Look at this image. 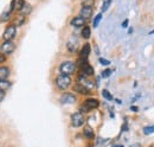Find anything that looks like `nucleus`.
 Returning <instances> with one entry per match:
<instances>
[{"label": "nucleus", "mask_w": 154, "mask_h": 147, "mask_svg": "<svg viewBox=\"0 0 154 147\" xmlns=\"http://www.w3.org/2000/svg\"><path fill=\"white\" fill-rule=\"evenodd\" d=\"M70 84H71V78H70V76L63 75V74H60L59 76H57V78H56V86L58 87V89H60V90H66V89L70 87Z\"/></svg>", "instance_id": "obj_1"}, {"label": "nucleus", "mask_w": 154, "mask_h": 147, "mask_svg": "<svg viewBox=\"0 0 154 147\" xmlns=\"http://www.w3.org/2000/svg\"><path fill=\"white\" fill-rule=\"evenodd\" d=\"M59 70L63 75H71V74L75 73L76 70V64L74 62H70V61H66V62H63L60 65H59Z\"/></svg>", "instance_id": "obj_2"}, {"label": "nucleus", "mask_w": 154, "mask_h": 147, "mask_svg": "<svg viewBox=\"0 0 154 147\" xmlns=\"http://www.w3.org/2000/svg\"><path fill=\"white\" fill-rule=\"evenodd\" d=\"M98 106H100V102L97 101L96 99H88V100H85V102L81 106L79 110H81V111H84V113H88V111H90V110L96 109Z\"/></svg>", "instance_id": "obj_3"}, {"label": "nucleus", "mask_w": 154, "mask_h": 147, "mask_svg": "<svg viewBox=\"0 0 154 147\" xmlns=\"http://www.w3.org/2000/svg\"><path fill=\"white\" fill-rule=\"evenodd\" d=\"M77 84H79L81 87L85 88V89H87V90H89V92L95 87L94 82H93V81H90L87 76H83V75H79V76H78V78H77Z\"/></svg>", "instance_id": "obj_4"}, {"label": "nucleus", "mask_w": 154, "mask_h": 147, "mask_svg": "<svg viewBox=\"0 0 154 147\" xmlns=\"http://www.w3.org/2000/svg\"><path fill=\"white\" fill-rule=\"evenodd\" d=\"M16 49V45L12 40H7V42H4L1 45H0V54H4V55H10Z\"/></svg>", "instance_id": "obj_5"}, {"label": "nucleus", "mask_w": 154, "mask_h": 147, "mask_svg": "<svg viewBox=\"0 0 154 147\" xmlns=\"http://www.w3.org/2000/svg\"><path fill=\"white\" fill-rule=\"evenodd\" d=\"M16 33H17V27H16V25H10V26H7L6 30L4 31L2 38H4L5 42L12 40V39L16 37Z\"/></svg>", "instance_id": "obj_6"}, {"label": "nucleus", "mask_w": 154, "mask_h": 147, "mask_svg": "<svg viewBox=\"0 0 154 147\" xmlns=\"http://www.w3.org/2000/svg\"><path fill=\"white\" fill-rule=\"evenodd\" d=\"M84 124V116L82 113H75L71 115V125L74 127H81Z\"/></svg>", "instance_id": "obj_7"}, {"label": "nucleus", "mask_w": 154, "mask_h": 147, "mask_svg": "<svg viewBox=\"0 0 154 147\" xmlns=\"http://www.w3.org/2000/svg\"><path fill=\"white\" fill-rule=\"evenodd\" d=\"M60 102L63 105H72L76 102V96L74 94H70V92H65L60 97Z\"/></svg>", "instance_id": "obj_8"}, {"label": "nucleus", "mask_w": 154, "mask_h": 147, "mask_svg": "<svg viewBox=\"0 0 154 147\" xmlns=\"http://www.w3.org/2000/svg\"><path fill=\"white\" fill-rule=\"evenodd\" d=\"M93 14V7H87V6H83L79 11V17H82L83 19H89Z\"/></svg>", "instance_id": "obj_9"}, {"label": "nucleus", "mask_w": 154, "mask_h": 147, "mask_svg": "<svg viewBox=\"0 0 154 147\" xmlns=\"http://www.w3.org/2000/svg\"><path fill=\"white\" fill-rule=\"evenodd\" d=\"M31 11H32V6H31L30 4H27V2H21L20 8H19L20 16H24V17H25V16L30 14Z\"/></svg>", "instance_id": "obj_10"}, {"label": "nucleus", "mask_w": 154, "mask_h": 147, "mask_svg": "<svg viewBox=\"0 0 154 147\" xmlns=\"http://www.w3.org/2000/svg\"><path fill=\"white\" fill-rule=\"evenodd\" d=\"M81 71H82L83 76H87L88 77V76H91L94 74V69H93V67L89 63H87V64H84V65L81 67Z\"/></svg>", "instance_id": "obj_11"}, {"label": "nucleus", "mask_w": 154, "mask_h": 147, "mask_svg": "<svg viewBox=\"0 0 154 147\" xmlns=\"http://www.w3.org/2000/svg\"><path fill=\"white\" fill-rule=\"evenodd\" d=\"M72 26H75V27H81V26H84L85 25V19H83L82 17H75V18L71 20V23H70Z\"/></svg>", "instance_id": "obj_12"}, {"label": "nucleus", "mask_w": 154, "mask_h": 147, "mask_svg": "<svg viewBox=\"0 0 154 147\" xmlns=\"http://www.w3.org/2000/svg\"><path fill=\"white\" fill-rule=\"evenodd\" d=\"M90 45L87 43V44H84V46L82 48V50H81V54H79V57L81 58H88V56L90 54Z\"/></svg>", "instance_id": "obj_13"}, {"label": "nucleus", "mask_w": 154, "mask_h": 147, "mask_svg": "<svg viewBox=\"0 0 154 147\" xmlns=\"http://www.w3.org/2000/svg\"><path fill=\"white\" fill-rule=\"evenodd\" d=\"M10 76V69L7 67H0V80H7Z\"/></svg>", "instance_id": "obj_14"}, {"label": "nucleus", "mask_w": 154, "mask_h": 147, "mask_svg": "<svg viewBox=\"0 0 154 147\" xmlns=\"http://www.w3.org/2000/svg\"><path fill=\"white\" fill-rule=\"evenodd\" d=\"M11 88V82L7 80H0V90L6 92L7 89Z\"/></svg>", "instance_id": "obj_15"}, {"label": "nucleus", "mask_w": 154, "mask_h": 147, "mask_svg": "<svg viewBox=\"0 0 154 147\" xmlns=\"http://www.w3.org/2000/svg\"><path fill=\"white\" fill-rule=\"evenodd\" d=\"M83 134L87 139H93L94 138V130L91 129V127H85L83 130Z\"/></svg>", "instance_id": "obj_16"}, {"label": "nucleus", "mask_w": 154, "mask_h": 147, "mask_svg": "<svg viewBox=\"0 0 154 147\" xmlns=\"http://www.w3.org/2000/svg\"><path fill=\"white\" fill-rule=\"evenodd\" d=\"M90 36H91V30H90V27H89V26H84L83 30H82V37L85 38V39H89Z\"/></svg>", "instance_id": "obj_17"}, {"label": "nucleus", "mask_w": 154, "mask_h": 147, "mask_svg": "<svg viewBox=\"0 0 154 147\" xmlns=\"http://www.w3.org/2000/svg\"><path fill=\"white\" fill-rule=\"evenodd\" d=\"M75 90H76L77 92H79V94H82V95H87V94H89V90H87L85 88H83V87H81L79 84H76L75 86Z\"/></svg>", "instance_id": "obj_18"}, {"label": "nucleus", "mask_w": 154, "mask_h": 147, "mask_svg": "<svg viewBox=\"0 0 154 147\" xmlns=\"http://www.w3.org/2000/svg\"><path fill=\"white\" fill-rule=\"evenodd\" d=\"M76 48H77V40H75V43L72 40H70L68 43V49H69L70 52H75L76 51Z\"/></svg>", "instance_id": "obj_19"}, {"label": "nucleus", "mask_w": 154, "mask_h": 147, "mask_svg": "<svg viewBox=\"0 0 154 147\" xmlns=\"http://www.w3.org/2000/svg\"><path fill=\"white\" fill-rule=\"evenodd\" d=\"M102 96H103L106 100H108V101H112V100H113V95L108 92V90H106V89L102 92Z\"/></svg>", "instance_id": "obj_20"}, {"label": "nucleus", "mask_w": 154, "mask_h": 147, "mask_svg": "<svg viewBox=\"0 0 154 147\" xmlns=\"http://www.w3.org/2000/svg\"><path fill=\"white\" fill-rule=\"evenodd\" d=\"M112 1H113V0H104L103 6H102V12H106V11L108 10V7H109V5L112 4Z\"/></svg>", "instance_id": "obj_21"}, {"label": "nucleus", "mask_w": 154, "mask_h": 147, "mask_svg": "<svg viewBox=\"0 0 154 147\" xmlns=\"http://www.w3.org/2000/svg\"><path fill=\"white\" fill-rule=\"evenodd\" d=\"M101 19H102V13H98L96 17H95V19H94V27H97V25L101 21Z\"/></svg>", "instance_id": "obj_22"}, {"label": "nucleus", "mask_w": 154, "mask_h": 147, "mask_svg": "<svg viewBox=\"0 0 154 147\" xmlns=\"http://www.w3.org/2000/svg\"><path fill=\"white\" fill-rule=\"evenodd\" d=\"M83 6H87V7H91L94 5V0H83L82 1Z\"/></svg>", "instance_id": "obj_23"}, {"label": "nucleus", "mask_w": 154, "mask_h": 147, "mask_svg": "<svg viewBox=\"0 0 154 147\" xmlns=\"http://www.w3.org/2000/svg\"><path fill=\"white\" fill-rule=\"evenodd\" d=\"M143 133H145V134H151V133H154V126L145 127V129H143Z\"/></svg>", "instance_id": "obj_24"}, {"label": "nucleus", "mask_w": 154, "mask_h": 147, "mask_svg": "<svg viewBox=\"0 0 154 147\" xmlns=\"http://www.w3.org/2000/svg\"><path fill=\"white\" fill-rule=\"evenodd\" d=\"M10 14H11V11H7V12L2 13V17H1V21H4V20H7V19L10 18Z\"/></svg>", "instance_id": "obj_25"}, {"label": "nucleus", "mask_w": 154, "mask_h": 147, "mask_svg": "<svg viewBox=\"0 0 154 147\" xmlns=\"http://www.w3.org/2000/svg\"><path fill=\"white\" fill-rule=\"evenodd\" d=\"M100 63H101L102 65H109V64H110V62H109L108 59H104V58H100Z\"/></svg>", "instance_id": "obj_26"}, {"label": "nucleus", "mask_w": 154, "mask_h": 147, "mask_svg": "<svg viewBox=\"0 0 154 147\" xmlns=\"http://www.w3.org/2000/svg\"><path fill=\"white\" fill-rule=\"evenodd\" d=\"M110 74H112V71H110L109 69H107V70H104V71L102 73V77H103V78H106V77H109V76H110Z\"/></svg>", "instance_id": "obj_27"}, {"label": "nucleus", "mask_w": 154, "mask_h": 147, "mask_svg": "<svg viewBox=\"0 0 154 147\" xmlns=\"http://www.w3.org/2000/svg\"><path fill=\"white\" fill-rule=\"evenodd\" d=\"M5 61H6V56L4 54H0V63H5Z\"/></svg>", "instance_id": "obj_28"}, {"label": "nucleus", "mask_w": 154, "mask_h": 147, "mask_svg": "<svg viewBox=\"0 0 154 147\" xmlns=\"http://www.w3.org/2000/svg\"><path fill=\"white\" fill-rule=\"evenodd\" d=\"M5 99V92H2V90H0V102L2 101Z\"/></svg>", "instance_id": "obj_29"}, {"label": "nucleus", "mask_w": 154, "mask_h": 147, "mask_svg": "<svg viewBox=\"0 0 154 147\" xmlns=\"http://www.w3.org/2000/svg\"><path fill=\"white\" fill-rule=\"evenodd\" d=\"M128 26V19H126L123 23H122V27H127Z\"/></svg>", "instance_id": "obj_30"}, {"label": "nucleus", "mask_w": 154, "mask_h": 147, "mask_svg": "<svg viewBox=\"0 0 154 147\" xmlns=\"http://www.w3.org/2000/svg\"><path fill=\"white\" fill-rule=\"evenodd\" d=\"M131 147H141L140 144H133V145H131Z\"/></svg>", "instance_id": "obj_31"}, {"label": "nucleus", "mask_w": 154, "mask_h": 147, "mask_svg": "<svg viewBox=\"0 0 154 147\" xmlns=\"http://www.w3.org/2000/svg\"><path fill=\"white\" fill-rule=\"evenodd\" d=\"M132 110H133V111H137V108H136V107H132Z\"/></svg>", "instance_id": "obj_32"}, {"label": "nucleus", "mask_w": 154, "mask_h": 147, "mask_svg": "<svg viewBox=\"0 0 154 147\" xmlns=\"http://www.w3.org/2000/svg\"><path fill=\"white\" fill-rule=\"evenodd\" d=\"M113 147H123L122 145H115V146H113Z\"/></svg>", "instance_id": "obj_33"}, {"label": "nucleus", "mask_w": 154, "mask_h": 147, "mask_svg": "<svg viewBox=\"0 0 154 147\" xmlns=\"http://www.w3.org/2000/svg\"><path fill=\"white\" fill-rule=\"evenodd\" d=\"M88 147H93V146H88Z\"/></svg>", "instance_id": "obj_34"}, {"label": "nucleus", "mask_w": 154, "mask_h": 147, "mask_svg": "<svg viewBox=\"0 0 154 147\" xmlns=\"http://www.w3.org/2000/svg\"><path fill=\"white\" fill-rule=\"evenodd\" d=\"M14 1H16V0H13V2H14Z\"/></svg>", "instance_id": "obj_35"}]
</instances>
